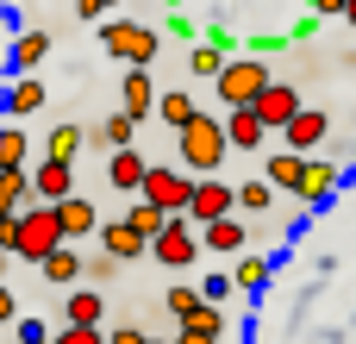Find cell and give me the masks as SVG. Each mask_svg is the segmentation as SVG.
Instances as JSON below:
<instances>
[{
  "label": "cell",
  "mask_w": 356,
  "mask_h": 344,
  "mask_svg": "<svg viewBox=\"0 0 356 344\" xmlns=\"http://www.w3.org/2000/svg\"><path fill=\"white\" fill-rule=\"evenodd\" d=\"M225 150H232V138H225V119H213V113H200V119L175 138V157H181L200 182H213V175H219Z\"/></svg>",
  "instance_id": "obj_1"
},
{
  "label": "cell",
  "mask_w": 356,
  "mask_h": 344,
  "mask_svg": "<svg viewBox=\"0 0 356 344\" xmlns=\"http://www.w3.org/2000/svg\"><path fill=\"white\" fill-rule=\"evenodd\" d=\"M63 244H69V238H63V219H56V207H31V213L19 219V251H13V257L44 269V263H50Z\"/></svg>",
  "instance_id": "obj_2"
},
{
  "label": "cell",
  "mask_w": 356,
  "mask_h": 344,
  "mask_svg": "<svg viewBox=\"0 0 356 344\" xmlns=\"http://www.w3.org/2000/svg\"><path fill=\"white\" fill-rule=\"evenodd\" d=\"M269 88H275V75H269V63H257V56H238V63L219 75V100H225V113H244V107H257Z\"/></svg>",
  "instance_id": "obj_3"
},
{
  "label": "cell",
  "mask_w": 356,
  "mask_h": 344,
  "mask_svg": "<svg viewBox=\"0 0 356 344\" xmlns=\"http://www.w3.org/2000/svg\"><path fill=\"white\" fill-rule=\"evenodd\" d=\"M100 44H106L125 69H150V56H156L163 38H156L150 25H138V19H106V25H100Z\"/></svg>",
  "instance_id": "obj_4"
},
{
  "label": "cell",
  "mask_w": 356,
  "mask_h": 344,
  "mask_svg": "<svg viewBox=\"0 0 356 344\" xmlns=\"http://www.w3.org/2000/svg\"><path fill=\"white\" fill-rule=\"evenodd\" d=\"M194 175H181V169H169V163H150V182H144V194L138 201H150L156 213H169V219H181V213H194Z\"/></svg>",
  "instance_id": "obj_5"
},
{
  "label": "cell",
  "mask_w": 356,
  "mask_h": 344,
  "mask_svg": "<svg viewBox=\"0 0 356 344\" xmlns=\"http://www.w3.org/2000/svg\"><path fill=\"white\" fill-rule=\"evenodd\" d=\"M200 251H207V244H200V226H194L188 213H181V219H169V232L150 244V257H156L163 269H194V257H200Z\"/></svg>",
  "instance_id": "obj_6"
},
{
  "label": "cell",
  "mask_w": 356,
  "mask_h": 344,
  "mask_svg": "<svg viewBox=\"0 0 356 344\" xmlns=\"http://www.w3.org/2000/svg\"><path fill=\"white\" fill-rule=\"evenodd\" d=\"M188 219H194L200 232H207V226H219V219H238V188H232V182H200V188H194V213H188Z\"/></svg>",
  "instance_id": "obj_7"
},
{
  "label": "cell",
  "mask_w": 356,
  "mask_h": 344,
  "mask_svg": "<svg viewBox=\"0 0 356 344\" xmlns=\"http://www.w3.org/2000/svg\"><path fill=\"white\" fill-rule=\"evenodd\" d=\"M163 107V94H156V81H150V69H125V81H119V113H131L138 125L150 119Z\"/></svg>",
  "instance_id": "obj_8"
},
{
  "label": "cell",
  "mask_w": 356,
  "mask_h": 344,
  "mask_svg": "<svg viewBox=\"0 0 356 344\" xmlns=\"http://www.w3.org/2000/svg\"><path fill=\"white\" fill-rule=\"evenodd\" d=\"M300 113H307V107H300V94H294V81H275V88H269V94L257 100V119H263L269 132H288V125H294Z\"/></svg>",
  "instance_id": "obj_9"
},
{
  "label": "cell",
  "mask_w": 356,
  "mask_h": 344,
  "mask_svg": "<svg viewBox=\"0 0 356 344\" xmlns=\"http://www.w3.org/2000/svg\"><path fill=\"white\" fill-rule=\"evenodd\" d=\"M31 188H38V207H63V201H75V169L44 157V163L31 169Z\"/></svg>",
  "instance_id": "obj_10"
},
{
  "label": "cell",
  "mask_w": 356,
  "mask_h": 344,
  "mask_svg": "<svg viewBox=\"0 0 356 344\" xmlns=\"http://www.w3.org/2000/svg\"><path fill=\"white\" fill-rule=\"evenodd\" d=\"M325 138H332V119H325L319 107H307V113H300V119H294V125L282 132V144H288L294 157H313V150H319Z\"/></svg>",
  "instance_id": "obj_11"
},
{
  "label": "cell",
  "mask_w": 356,
  "mask_h": 344,
  "mask_svg": "<svg viewBox=\"0 0 356 344\" xmlns=\"http://www.w3.org/2000/svg\"><path fill=\"white\" fill-rule=\"evenodd\" d=\"M338 182H344V169H338L332 157H313V163H307V182H300L294 201H300V207H325V201L338 194Z\"/></svg>",
  "instance_id": "obj_12"
},
{
  "label": "cell",
  "mask_w": 356,
  "mask_h": 344,
  "mask_svg": "<svg viewBox=\"0 0 356 344\" xmlns=\"http://www.w3.org/2000/svg\"><path fill=\"white\" fill-rule=\"evenodd\" d=\"M100 320H106V301H100V288H69V301H63V326L100 332Z\"/></svg>",
  "instance_id": "obj_13"
},
{
  "label": "cell",
  "mask_w": 356,
  "mask_h": 344,
  "mask_svg": "<svg viewBox=\"0 0 356 344\" xmlns=\"http://www.w3.org/2000/svg\"><path fill=\"white\" fill-rule=\"evenodd\" d=\"M31 201H38L31 169H6V175H0V219H25V213H31Z\"/></svg>",
  "instance_id": "obj_14"
},
{
  "label": "cell",
  "mask_w": 356,
  "mask_h": 344,
  "mask_svg": "<svg viewBox=\"0 0 356 344\" xmlns=\"http://www.w3.org/2000/svg\"><path fill=\"white\" fill-rule=\"evenodd\" d=\"M106 182H113V188H125V194H144L150 163H144L138 150H113V157H106Z\"/></svg>",
  "instance_id": "obj_15"
},
{
  "label": "cell",
  "mask_w": 356,
  "mask_h": 344,
  "mask_svg": "<svg viewBox=\"0 0 356 344\" xmlns=\"http://www.w3.org/2000/svg\"><path fill=\"white\" fill-rule=\"evenodd\" d=\"M307 163H313V157H294V150H275V157L263 163V182H269V188H288V194H300V182H307Z\"/></svg>",
  "instance_id": "obj_16"
},
{
  "label": "cell",
  "mask_w": 356,
  "mask_h": 344,
  "mask_svg": "<svg viewBox=\"0 0 356 344\" xmlns=\"http://www.w3.org/2000/svg\"><path fill=\"white\" fill-rule=\"evenodd\" d=\"M100 251H106L113 263H138V257H144L150 244H144V238H138V232H131L125 219H113V226H100Z\"/></svg>",
  "instance_id": "obj_17"
},
{
  "label": "cell",
  "mask_w": 356,
  "mask_h": 344,
  "mask_svg": "<svg viewBox=\"0 0 356 344\" xmlns=\"http://www.w3.org/2000/svg\"><path fill=\"white\" fill-rule=\"evenodd\" d=\"M44 56H50V31H19V38H13V56H6V63H13V75L25 81V75H31Z\"/></svg>",
  "instance_id": "obj_18"
},
{
  "label": "cell",
  "mask_w": 356,
  "mask_h": 344,
  "mask_svg": "<svg viewBox=\"0 0 356 344\" xmlns=\"http://www.w3.org/2000/svg\"><path fill=\"white\" fill-rule=\"evenodd\" d=\"M225 138H232V150H257L269 138V125L257 119V107H244V113H225Z\"/></svg>",
  "instance_id": "obj_19"
},
{
  "label": "cell",
  "mask_w": 356,
  "mask_h": 344,
  "mask_svg": "<svg viewBox=\"0 0 356 344\" xmlns=\"http://www.w3.org/2000/svg\"><path fill=\"white\" fill-rule=\"evenodd\" d=\"M56 219H63V238H69V244H75V238H88V232L100 238V226H94V201H88V194L63 201V207H56Z\"/></svg>",
  "instance_id": "obj_20"
},
{
  "label": "cell",
  "mask_w": 356,
  "mask_h": 344,
  "mask_svg": "<svg viewBox=\"0 0 356 344\" xmlns=\"http://www.w3.org/2000/svg\"><path fill=\"white\" fill-rule=\"evenodd\" d=\"M156 119H163V125H175V138H181V132L200 119V107H194V94H188V88H169V94H163V107H156Z\"/></svg>",
  "instance_id": "obj_21"
},
{
  "label": "cell",
  "mask_w": 356,
  "mask_h": 344,
  "mask_svg": "<svg viewBox=\"0 0 356 344\" xmlns=\"http://www.w3.org/2000/svg\"><path fill=\"white\" fill-rule=\"evenodd\" d=\"M94 144H106V150H131V144H138V119H131V113H106V119L94 125Z\"/></svg>",
  "instance_id": "obj_22"
},
{
  "label": "cell",
  "mask_w": 356,
  "mask_h": 344,
  "mask_svg": "<svg viewBox=\"0 0 356 344\" xmlns=\"http://www.w3.org/2000/svg\"><path fill=\"white\" fill-rule=\"evenodd\" d=\"M200 244L219 251V257H250V251H244V219H219V226H207Z\"/></svg>",
  "instance_id": "obj_23"
},
{
  "label": "cell",
  "mask_w": 356,
  "mask_h": 344,
  "mask_svg": "<svg viewBox=\"0 0 356 344\" xmlns=\"http://www.w3.org/2000/svg\"><path fill=\"white\" fill-rule=\"evenodd\" d=\"M163 307H169V320H175V332H181V326H188V320H194V313L207 307V295H200L194 282H169V295H163Z\"/></svg>",
  "instance_id": "obj_24"
},
{
  "label": "cell",
  "mask_w": 356,
  "mask_h": 344,
  "mask_svg": "<svg viewBox=\"0 0 356 344\" xmlns=\"http://www.w3.org/2000/svg\"><path fill=\"white\" fill-rule=\"evenodd\" d=\"M88 138H94L88 125H56V132L44 138V157H50V163H75V150H81Z\"/></svg>",
  "instance_id": "obj_25"
},
{
  "label": "cell",
  "mask_w": 356,
  "mask_h": 344,
  "mask_svg": "<svg viewBox=\"0 0 356 344\" xmlns=\"http://www.w3.org/2000/svg\"><path fill=\"white\" fill-rule=\"evenodd\" d=\"M225 69H232V56H219L213 44H194V50H188V75H194V81H213V88H219Z\"/></svg>",
  "instance_id": "obj_26"
},
{
  "label": "cell",
  "mask_w": 356,
  "mask_h": 344,
  "mask_svg": "<svg viewBox=\"0 0 356 344\" xmlns=\"http://www.w3.org/2000/svg\"><path fill=\"white\" fill-rule=\"evenodd\" d=\"M125 226H131V232H138V238H144V244H156V238H163V232H169V213H156V207H150V201H138V207H131V213H125Z\"/></svg>",
  "instance_id": "obj_27"
},
{
  "label": "cell",
  "mask_w": 356,
  "mask_h": 344,
  "mask_svg": "<svg viewBox=\"0 0 356 344\" xmlns=\"http://www.w3.org/2000/svg\"><path fill=\"white\" fill-rule=\"evenodd\" d=\"M38 107H44V81H31V75H25V81H13V88H6V113H13V119H25V113H38Z\"/></svg>",
  "instance_id": "obj_28"
},
{
  "label": "cell",
  "mask_w": 356,
  "mask_h": 344,
  "mask_svg": "<svg viewBox=\"0 0 356 344\" xmlns=\"http://www.w3.org/2000/svg\"><path fill=\"white\" fill-rule=\"evenodd\" d=\"M81 276H88V257H81V251H69V244L44 263V282H81Z\"/></svg>",
  "instance_id": "obj_29"
},
{
  "label": "cell",
  "mask_w": 356,
  "mask_h": 344,
  "mask_svg": "<svg viewBox=\"0 0 356 344\" xmlns=\"http://www.w3.org/2000/svg\"><path fill=\"white\" fill-rule=\"evenodd\" d=\"M232 282H238L244 295H257V288L269 282V257H257V251H250V257H238V263H232Z\"/></svg>",
  "instance_id": "obj_30"
},
{
  "label": "cell",
  "mask_w": 356,
  "mask_h": 344,
  "mask_svg": "<svg viewBox=\"0 0 356 344\" xmlns=\"http://www.w3.org/2000/svg\"><path fill=\"white\" fill-rule=\"evenodd\" d=\"M25 157H31V138L13 132V125H0V175L6 169H25Z\"/></svg>",
  "instance_id": "obj_31"
},
{
  "label": "cell",
  "mask_w": 356,
  "mask_h": 344,
  "mask_svg": "<svg viewBox=\"0 0 356 344\" xmlns=\"http://www.w3.org/2000/svg\"><path fill=\"white\" fill-rule=\"evenodd\" d=\"M200 44H213V50H219V56H232V63L244 56V38H238L232 25H207V38H200Z\"/></svg>",
  "instance_id": "obj_32"
},
{
  "label": "cell",
  "mask_w": 356,
  "mask_h": 344,
  "mask_svg": "<svg viewBox=\"0 0 356 344\" xmlns=\"http://www.w3.org/2000/svg\"><path fill=\"white\" fill-rule=\"evenodd\" d=\"M282 44H294V38H288V31H250V38H244V56L263 63V56H275Z\"/></svg>",
  "instance_id": "obj_33"
},
{
  "label": "cell",
  "mask_w": 356,
  "mask_h": 344,
  "mask_svg": "<svg viewBox=\"0 0 356 344\" xmlns=\"http://www.w3.org/2000/svg\"><path fill=\"white\" fill-rule=\"evenodd\" d=\"M275 201V188L269 182H238V213H263Z\"/></svg>",
  "instance_id": "obj_34"
},
{
  "label": "cell",
  "mask_w": 356,
  "mask_h": 344,
  "mask_svg": "<svg viewBox=\"0 0 356 344\" xmlns=\"http://www.w3.org/2000/svg\"><path fill=\"white\" fill-rule=\"evenodd\" d=\"M188 332H207V338H219V332H225V313H219V307L207 301V307H200V313L188 320Z\"/></svg>",
  "instance_id": "obj_35"
},
{
  "label": "cell",
  "mask_w": 356,
  "mask_h": 344,
  "mask_svg": "<svg viewBox=\"0 0 356 344\" xmlns=\"http://www.w3.org/2000/svg\"><path fill=\"white\" fill-rule=\"evenodd\" d=\"M119 269H125V263H113L106 251H94V257H88V282H113Z\"/></svg>",
  "instance_id": "obj_36"
},
{
  "label": "cell",
  "mask_w": 356,
  "mask_h": 344,
  "mask_svg": "<svg viewBox=\"0 0 356 344\" xmlns=\"http://www.w3.org/2000/svg\"><path fill=\"white\" fill-rule=\"evenodd\" d=\"M19 344H56V332H44V320H19Z\"/></svg>",
  "instance_id": "obj_37"
},
{
  "label": "cell",
  "mask_w": 356,
  "mask_h": 344,
  "mask_svg": "<svg viewBox=\"0 0 356 344\" xmlns=\"http://www.w3.org/2000/svg\"><path fill=\"white\" fill-rule=\"evenodd\" d=\"M163 25H169V31H175V38H188V50H194V44H200V31H194V19H188V13H169V19H163Z\"/></svg>",
  "instance_id": "obj_38"
},
{
  "label": "cell",
  "mask_w": 356,
  "mask_h": 344,
  "mask_svg": "<svg viewBox=\"0 0 356 344\" xmlns=\"http://www.w3.org/2000/svg\"><path fill=\"white\" fill-rule=\"evenodd\" d=\"M232 288H238V282H232V276H207V282H200V295H207V301H213V307H219V301H225V295H232Z\"/></svg>",
  "instance_id": "obj_39"
},
{
  "label": "cell",
  "mask_w": 356,
  "mask_h": 344,
  "mask_svg": "<svg viewBox=\"0 0 356 344\" xmlns=\"http://www.w3.org/2000/svg\"><path fill=\"white\" fill-rule=\"evenodd\" d=\"M106 344H150V332H144V326H113Z\"/></svg>",
  "instance_id": "obj_40"
},
{
  "label": "cell",
  "mask_w": 356,
  "mask_h": 344,
  "mask_svg": "<svg viewBox=\"0 0 356 344\" xmlns=\"http://www.w3.org/2000/svg\"><path fill=\"white\" fill-rule=\"evenodd\" d=\"M56 344H106V332H81V326H63Z\"/></svg>",
  "instance_id": "obj_41"
},
{
  "label": "cell",
  "mask_w": 356,
  "mask_h": 344,
  "mask_svg": "<svg viewBox=\"0 0 356 344\" xmlns=\"http://www.w3.org/2000/svg\"><path fill=\"white\" fill-rule=\"evenodd\" d=\"M75 19H81V25H94V19H106V0H75Z\"/></svg>",
  "instance_id": "obj_42"
},
{
  "label": "cell",
  "mask_w": 356,
  "mask_h": 344,
  "mask_svg": "<svg viewBox=\"0 0 356 344\" xmlns=\"http://www.w3.org/2000/svg\"><path fill=\"white\" fill-rule=\"evenodd\" d=\"M313 31H319V13H307V19H294V31H288V38L300 44V38H313Z\"/></svg>",
  "instance_id": "obj_43"
},
{
  "label": "cell",
  "mask_w": 356,
  "mask_h": 344,
  "mask_svg": "<svg viewBox=\"0 0 356 344\" xmlns=\"http://www.w3.org/2000/svg\"><path fill=\"white\" fill-rule=\"evenodd\" d=\"M13 313H19V301H13V288H6V282H0V326H6V320H13Z\"/></svg>",
  "instance_id": "obj_44"
},
{
  "label": "cell",
  "mask_w": 356,
  "mask_h": 344,
  "mask_svg": "<svg viewBox=\"0 0 356 344\" xmlns=\"http://www.w3.org/2000/svg\"><path fill=\"white\" fill-rule=\"evenodd\" d=\"M175 344H219V338H207V332H188V326H181V332H175Z\"/></svg>",
  "instance_id": "obj_45"
},
{
  "label": "cell",
  "mask_w": 356,
  "mask_h": 344,
  "mask_svg": "<svg viewBox=\"0 0 356 344\" xmlns=\"http://www.w3.org/2000/svg\"><path fill=\"white\" fill-rule=\"evenodd\" d=\"M344 25H356V0H344Z\"/></svg>",
  "instance_id": "obj_46"
},
{
  "label": "cell",
  "mask_w": 356,
  "mask_h": 344,
  "mask_svg": "<svg viewBox=\"0 0 356 344\" xmlns=\"http://www.w3.org/2000/svg\"><path fill=\"white\" fill-rule=\"evenodd\" d=\"M150 344H175V338H150Z\"/></svg>",
  "instance_id": "obj_47"
}]
</instances>
